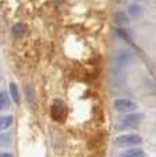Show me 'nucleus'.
<instances>
[{"label": "nucleus", "mask_w": 156, "mask_h": 157, "mask_svg": "<svg viewBox=\"0 0 156 157\" xmlns=\"http://www.w3.org/2000/svg\"><path fill=\"white\" fill-rule=\"evenodd\" d=\"M114 108L119 112H133L134 109H137V104L134 101L129 100V98H118L114 101Z\"/></svg>", "instance_id": "7ed1b4c3"}, {"label": "nucleus", "mask_w": 156, "mask_h": 157, "mask_svg": "<svg viewBox=\"0 0 156 157\" xmlns=\"http://www.w3.org/2000/svg\"><path fill=\"white\" fill-rule=\"evenodd\" d=\"M115 22L118 23V25H129V22H130V18L126 15V13L123 11H118V13L115 14Z\"/></svg>", "instance_id": "20e7f679"}, {"label": "nucleus", "mask_w": 156, "mask_h": 157, "mask_svg": "<svg viewBox=\"0 0 156 157\" xmlns=\"http://www.w3.org/2000/svg\"><path fill=\"white\" fill-rule=\"evenodd\" d=\"M140 144H142V138L138 134H123L115 138L116 146H136Z\"/></svg>", "instance_id": "f03ea898"}, {"label": "nucleus", "mask_w": 156, "mask_h": 157, "mask_svg": "<svg viewBox=\"0 0 156 157\" xmlns=\"http://www.w3.org/2000/svg\"><path fill=\"white\" fill-rule=\"evenodd\" d=\"M8 105V100H7V96H6V93L0 92V111L3 109V108H6Z\"/></svg>", "instance_id": "9d476101"}, {"label": "nucleus", "mask_w": 156, "mask_h": 157, "mask_svg": "<svg viewBox=\"0 0 156 157\" xmlns=\"http://www.w3.org/2000/svg\"><path fill=\"white\" fill-rule=\"evenodd\" d=\"M59 3H60V0H53V4H55V6H58Z\"/></svg>", "instance_id": "f8f14e48"}, {"label": "nucleus", "mask_w": 156, "mask_h": 157, "mask_svg": "<svg viewBox=\"0 0 156 157\" xmlns=\"http://www.w3.org/2000/svg\"><path fill=\"white\" fill-rule=\"evenodd\" d=\"M10 93H11V97H13L14 102L19 104V93H18V89H17L15 83H10Z\"/></svg>", "instance_id": "1a4fd4ad"}, {"label": "nucleus", "mask_w": 156, "mask_h": 157, "mask_svg": "<svg viewBox=\"0 0 156 157\" xmlns=\"http://www.w3.org/2000/svg\"><path fill=\"white\" fill-rule=\"evenodd\" d=\"M121 157H145V153L142 149H130L122 153Z\"/></svg>", "instance_id": "39448f33"}, {"label": "nucleus", "mask_w": 156, "mask_h": 157, "mask_svg": "<svg viewBox=\"0 0 156 157\" xmlns=\"http://www.w3.org/2000/svg\"><path fill=\"white\" fill-rule=\"evenodd\" d=\"M0 157H14L11 153H0Z\"/></svg>", "instance_id": "9b49d317"}, {"label": "nucleus", "mask_w": 156, "mask_h": 157, "mask_svg": "<svg viewBox=\"0 0 156 157\" xmlns=\"http://www.w3.org/2000/svg\"><path fill=\"white\" fill-rule=\"evenodd\" d=\"M13 124V117L11 116H2L0 117V130H6Z\"/></svg>", "instance_id": "0eeeda50"}, {"label": "nucleus", "mask_w": 156, "mask_h": 157, "mask_svg": "<svg viewBox=\"0 0 156 157\" xmlns=\"http://www.w3.org/2000/svg\"><path fill=\"white\" fill-rule=\"evenodd\" d=\"M142 115L141 113H130L126 115L125 117H122L119 120V123L116 124V130L118 131H125V130L136 128L137 126H140V123L142 122Z\"/></svg>", "instance_id": "f257e3e1"}, {"label": "nucleus", "mask_w": 156, "mask_h": 157, "mask_svg": "<svg viewBox=\"0 0 156 157\" xmlns=\"http://www.w3.org/2000/svg\"><path fill=\"white\" fill-rule=\"evenodd\" d=\"M25 32H26V28L23 23H17V25L13 26V34L17 36V37H21Z\"/></svg>", "instance_id": "6e6552de"}, {"label": "nucleus", "mask_w": 156, "mask_h": 157, "mask_svg": "<svg viewBox=\"0 0 156 157\" xmlns=\"http://www.w3.org/2000/svg\"><path fill=\"white\" fill-rule=\"evenodd\" d=\"M127 13H129L130 17L137 18V17H140V15H141L142 10H141V7L138 4H130V6H129V8H127Z\"/></svg>", "instance_id": "423d86ee"}]
</instances>
